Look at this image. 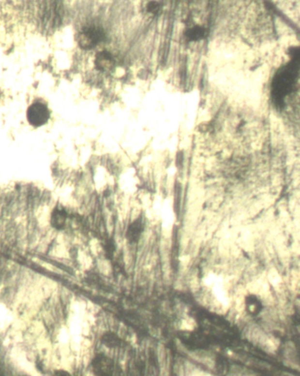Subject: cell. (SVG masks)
<instances>
[{
	"mask_svg": "<svg viewBox=\"0 0 300 376\" xmlns=\"http://www.w3.org/2000/svg\"><path fill=\"white\" fill-rule=\"evenodd\" d=\"M300 64L291 60L277 71L272 82L273 102L277 109L285 106L286 97L292 93L300 78Z\"/></svg>",
	"mask_w": 300,
	"mask_h": 376,
	"instance_id": "obj_1",
	"label": "cell"
},
{
	"mask_svg": "<svg viewBox=\"0 0 300 376\" xmlns=\"http://www.w3.org/2000/svg\"><path fill=\"white\" fill-rule=\"evenodd\" d=\"M27 118L29 123L33 127H40L48 122L50 111L47 104L42 99H36L29 106Z\"/></svg>",
	"mask_w": 300,
	"mask_h": 376,
	"instance_id": "obj_2",
	"label": "cell"
},
{
	"mask_svg": "<svg viewBox=\"0 0 300 376\" xmlns=\"http://www.w3.org/2000/svg\"><path fill=\"white\" fill-rule=\"evenodd\" d=\"M105 37V32L97 27H86L78 33V44L84 49H91L102 43Z\"/></svg>",
	"mask_w": 300,
	"mask_h": 376,
	"instance_id": "obj_3",
	"label": "cell"
},
{
	"mask_svg": "<svg viewBox=\"0 0 300 376\" xmlns=\"http://www.w3.org/2000/svg\"><path fill=\"white\" fill-rule=\"evenodd\" d=\"M95 64L97 68L102 71H108L113 69L114 65L113 57L107 51L99 52L96 56Z\"/></svg>",
	"mask_w": 300,
	"mask_h": 376,
	"instance_id": "obj_4",
	"label": "cell"
},
{
	"mask_svg": "<svg viewBox=\"0 0 300 376\" xmlns=\"http://www.w3.org/2000/svg\"><path fill=\"white\" fill-rule=\"evenodd\" d=\"M142 231H143V223L141 219L133 221L131 224L128 226V230L127 231V239L130 242H137L141 237Z\"/></svg>",
	"mask_w": 300,
	"mask_h": 376,
	"instance_id": "obj_5",
	"label": "cell"
},
{
	"mask_svg": "<svg viewBox=\"0 0 300 376\" xmlns=\"http://www.w3.org/2000/svg\"><path fill=\"white\" fill-rule=\"evenodd\" d=\"M279 345H280V342L278 339H276L275 337L266 336L258 346H260L264 353L271 355L277 353Z\"/></svg>",
	"mask_w": 300,
	"mask_h": 376,
	"instance_id": "obj_6",
	"label": "cell"
},
{
	"mask_svg": "<svg viewBox=\"0 0 300 376\" xmlns=\"http://www.w3.org/2000/svg\"><path fill=\"white\" fill-rule=\"evenodd\" d=\"M207 29L201 26H195L188 29L185 32V36L190 41H199L207 36Z\"/></svg>",
	"mask_w": 300,
	"mask_h": 376,
	"instance_id": "obj_7",
	"label": "cell"
},
{
	"mask_svg": "<svg viewBox=\"0 0 300 376\" xmlns=\"http://www.w3.org/2000/svg\"><path fill=\"white\" fill-rule=\"evenodd\" d=\"M67 217L68 216H67V213L64 209L57 208L53 212V215H52V225L56 227L57 229H59V230L62 229L65 226Z\"/></svg>",
	"mask_w": 300,
	"mask_h": 376,
	"instance_id": "obj_8",
	"label": "cell"
},
{
	"mask_svg": "<svg viewBox=\"0 0 300 376\" xmlns=\"http://www.w3.org/2000/svg\"><path fill=\"white\" fill-rule=\"evenodd\" d=\"M283 355L287 361L298 362V350L295 344L291 341L286 342L283 347Z\"/></svg>",
	"mask_w": 300,
	"mask_h": 376,
	"instance_id": "obj_9",
	"label": "cell"
},
{
	"mask_svg": "<svg viewBox=\"0 0 300 376\" xmlns=\"http://www.w3.org/2000/svg\"><path fill=\"white\" fill-rule=\"evenodd\" d=\"M77 376L72 374L71 372L67 371L64 369H60V370H57V372H55L54 376Z\"/></svg>",
	"mask_w": 300,
	"mask_h": 376,
	"instance_id": "obj_10",
	"label": "cell"
},
{
	"mask_svg": "<svg viewBox=\"0 0 300 376\" xmlns=\"http://www.w3.org/2000/svg\"><path fill=\"white\" fill-rule=\"evenodd\" d=\"M158 10V5L155 3H151L149 5V11L150 12H156Z\"/></svg>",
	"mask_w": 300,
	"mask_h": 376,
	"instance_id": "obj_11",
	"label": "cell"
}]
</instances>
